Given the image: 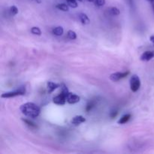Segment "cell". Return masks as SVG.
<instances>
[{
	"label": "cell",
	"instance_id": "17",
	"mask_svg": "<svg viewBox=\"0 0 154 154\" xmlns=\"http://www.w3.org/2000/svg\"><path fill=\"white\" fill-rule=\"evenodd\" d=\"M68 5H69V7L72 8H75L78 7V2H77L76 0H66Z\"/></svg>",
	"mask_w": 154,
	"mask_h": 154
},
{
	"label": "cell",
	"instance_id": "9",
	"mask_svg": "<svg viewBox=\"0 0 154 154\" xmlns=\"http://www.w3.org/2000/svg\"><path fill=\"white\" fill-rule=\"evenodd\" d=\"M84 122H86L85 117H84L81 115H78V116H75V117H73L72 121H71V123H72L73 125H75V126H78V125L81 124V123H84Z\"/></svg>",
	"mask_w": 154,
	"mask_h": 154
},
{
	"label": "cell",
	"instance_id": "13",
	"mask_svg": "<svg viewBox=\"0 0 154 154\" xmlns=\"http://www.w3.org/2000/svg\"><path fill=\"white\" fill-rule=\"evenodd\" d=\"M57 9L62 11H69V5H66L65 3H61V4H58L56 6Z\"/></svg>",
	"mask_w": 154,
	"mask_h": 154
},
{
	"label": "cell",
	"instance_id": "1",
	"mask_svg": "<svg viewBox=\"0 0 154 154\" xmlns=\"http://www.w3.org/2000/svg\"><path fill=\"white\" fill-rule=\"evenodd\" d=\"M20 110L26 117L32 119L38 117L41 112L40 108L33 102H26L20 106Z\"/></svg>",
	"mask_w": 154,
	"mask_h": 154
},
{
	"label": "cell",
	"instance_id": "23",
	"mask_svg": "<svg viewBox=\"0 0 154 154\" xmlns=\"http://www.w3.org/2000/svg\"><path fill=\"white\" fill-rule=\"evenodd\" d=\"M32 2H36L37 4H41L42 3V0H32Z\"/></svg>",
	"mask_w": 154,
	"mask_h": 154
},
{
	"label": "cell",
	"instance_id": "26",
	"mask_svg": "<svg viewBox=\"0 0 154 154\" xmlns=\"http://www.w3.org/2000/svg\"><path fill=\"white\" fill-rule=\"evenodd\" d=\"M88 2H95L96 0H87Z\"/></svg>",
	"mask_w": 154,
	"mask_h": 154
},
{
	"label": "cell",
	"instance_id": "24",
	"mask_svg": "<svg viewBox=\"0 0 154 154\" xmlns=\"http://www.w3.org/2000/svg\"><path fill=\"white\" fill-rule=\"evenodd\" d=\"M150 42H151L152 43H153V45H154V35L150 36Z\"/></svg>",
	"mask_w": 154,
	"mask_h": 154
},
{
	"label": "cell",
	"instance_id": "14",
	"mask_svg": "<svg viewBox=\"0 0 154 154\" xmlns=\"http://www.w3.org/2000/svg\"><path fill=\"white\" fill-rule=\"evenodd\" d=\"M108 11H109L110 14L113 15V16H117L120 14V10L116 7H111L108 9Z\"/></svg>",
	"mask_w": 154,
	"mask_h": 154
},
{
	"label": "cell",
	"instance_id": "19",
	"mask_svg": "<svg viewBox=\"0 0 154 154\" xmlns=\"http://www.w3.org/2000/svg\"><path fill=\"white\" fill-rule=\"evenodd\" d=\"M67 35L68 38H69V39H71V40H75L77 38L76 33H75V32L72 31V30H69V31L68 32Z\"/></svg>",
	"mask_w": 154,
	"mask_h": 154
},
{
	"label": "cell",
	"instance_id": "7",
	"mask_svg": "<svg viewBox=\"0 0 154 154\" xmlns=\"http://www.w3.org/2000/svg\"><path fill=\"white\" fill-rule=\"evenodd\" d=\"M154 58V51H147L143 53L140 57V60L141 61H150V60Z\"/></svg>",
	"mask_w": 154,
	"mask_h": 154
},
{
	"label": "cell",
	"instance_id": "6",
	"mask_svg": "<svg viewBox=\"0 0 154 154\" xmlns=\"http://www.w3.org/2000/svg\"><path fill=\"white\" fill-rule=\"evenodd\" d=\"M81 100V98L80 96H78V95L75 94V93H68L67 96H66V101H67L68 103L69 104H75L78 103Z\"/></svg>",
	"mask_w": 154,
	"mask_h": 154
},
{
	"label": "cell",
	"instance_id": "22",
	"mask_svg": "<svg viewBox=\"0 0 154 154\" xmlns=\"http://www.w3.org/2000/svg\"><path fill=\"white\" fill-rule=\"evenodd\" d=\"M118 114V112H117V111H112V112L111 113V114H110V117H111V118H114V117H117V115Z\"/></svg>",
	"mask_w": 154,
	"mask_h": 154
},
{
	"label": "cell",
	"instance_id": "10",
	"mask_svg": "<svg viewBox=\"0 0 154 154\" xmlns=\"http://www.w3.org/2000/svg\"><path fill=\"white\" fill-rule=\"evenodd\" d=\"M131 117H132V115H131L130 114H125V115H123V117H122L121 118H120V120L117 121V123H118V124H121V125L125 124V123H126L129 120H130Z\"/></svg>",
	"mask_w": 154,
	"mask_h": 154
},
{
	"label": "cell",
	"instance_id": "3",
	"mask_svg": "<svg viewBox=\"0 0 154 154\" xmlns=\"http://www.w3.org/2000/svg\"><path fill=\"white\" fill-rule=\"evenodd\" d=\"M141 80L140 78L136 75H133L130 78L129 81V84H130L131 90L134 93L138 91L139 90L140 87H141Z\"/></svg>",
	"mask_w": 154,
	"mask_h": 154
},
{
	"label": "cell",
	"instance_id": "15",
	"mask_svg": "<svg viewBox=\"0 0 154 154\" xmlns=\"http://www.w3.org/2000/svg\"><path fill=\"white\" fill-rule=\"evenodd\" d=\"M22 120L27 125V126H29L30 128H33V129H36V128H37V126H36L34 123L30 121L29 120H27V119H22Z\"/></svg>",
	"mask_w": 154,
	"mask_h": 154
},
{
	"label": "cell",
	"instance_id": "5",
	"mask_svg": "<svg viewBox=\"0 0 154 154\" xmlns=\"http://www.w3.org/2000/svg\"><path fill=\"white\" fill-rule=\"evenodd\" d=\"M53 102L54 104L57 105H64L66 104V96L64 95L63 93H60L58 96H55V97L53 99Z\"/></svg>",
	"mask_w": 154,
	"mask_h": 154
},
{
	"label": "cell",
	"instance_id": "27",
	"mask_svg": "<svg viewBox=\"0 0 154 154\" xmlns=\"http://www.w3.org/2000/svg\"><path fill=\"white\" fill-rule=\"evenodd\" d=\"M78 1H80V2H81V1H82V0H78Z\"/></svg>",
	"mask_w": 154,
	"mask_h": 154
},
{
	"label": "cell",
	"instance_id": "20",
	"mask_svg": "<svg viewBox=\"0 0 154 154\" xmlns=\"http://www.w3.org/2000/svg\"><path fill=\"white\" fill-rule=\"evenodd\" d=\"M18 13V8L15 5L11 6L10 8V14L11 16H14Z\"/></svg>",
	"mask_w": 154,
	"mask_h": 154
},
{
	"label": "cell",
	"instance_id": "18",
	"mask_svg": "<svg viewBox=\"0 0 154 154\" xmlns=\"http://www.w3.org/2000/svg\"><path fill=\"white\" fill-rule=\"evenodd\" d=\"M31 32L33 35H35L40 36L42 35V31H41V29L38 27H32L31 29Z\"/></svg>",
	"mask_w": 154,
	"mask_h": 154
},
{
	"label": "cell",
	"instance_id": "11",
	"mask_svg": "<svg viewBox=\"0 0 154 154\" xmlns=\"http://www.w3.org/2000/svg\"><path fill=\"white\" fill-rule=\"evenodd\" d=\"M78 17H79V19L81 20V22L82 23V24L86 25V24L90 23V20H89L88 17H87V15L86 14L81 13Z\"/></svg>",
	"mask_w": 154,
	"mask_h": 154
},
{
	"label": "cell",
	"instance_id": "12",
	"mask_svg": "<svg viewBox=\"0 0 154 154\" xmlns=\"http://www.w3.org/2000/svg\"><path fill=\"white\" fill-rule=\"evenodd\" d=\"M63 32H64V29L62 26H57L55 27V28L53 29L52 32L53 34L57 36H61L63 34Z\"/></svg>",
	"mask_w": 154,
	"mask_h": 154
},
{
	"label": "cell",
	"instance_id": "21",
	"mask_svg": "<svg viewBox=\"0 0 154 154\" xmlns=\"http://www.w3.org/2000/svg\"><path fill=\"white\" fill-rule=\"evenodd\" d=\"M95 3H96V5L97 6L101 7V6H103L105 4V0H96Z\"/></svg>",
	"mask_w": 154,
	"mask_h": 154
},
{
	"label": "cell",
	"instance_id": "25",
	"mask_svg": "<svg viewBox=\"0 0 154 154\" xmlns=\"http://www.w3.org/2000/svg\"><path fill=\"white\" fill-rule=\"evenodd\" d=\"M150 2H151V5H152V8H153V11H154V0H152V1Z\"/></svg>",
	"mask_w": 154,
	"mask_h": 154
},
{
	"label": "cell",
	"instance_id": "28",
	"mask_svg": "<svg viewBox=\"0 0 154 154\" xmlns=\"http://www.w3.org/2000/svg\"><path fill=\"white\" fill-rule=\"evenodd\" d=\"M148 1H150V2H151V1H152V0H148Z\"/></svg>",
	"mask_w": 154,
	"mask_h": 154
},
{
	"label": "cell",
	"instance_id": "16",
	"mask_svg": "<svg viewBox=\"0 0 154 154\" xmlns=\"http://www.w3.org/2000/svg\"><path fill=\"white\" fill-rule=\"evenodd\" d=\"M95 105H96V102H93V101L89 102L88 103H87V106H86V111H87V112L90 111L93 108H94Z\"/></svg>",
	"mask_w": 154,
	"mask_h": 154
},
{
	"label": "cell",
	"instance_id": "2",
	"mask_svg": "<svg viewBox=\"0 0 154 154\" xmlns=\"http://www.w3.org/2000/svg\"><path fill=\"white\" fill-rule=\"evenodd\" d=\"M26 93V88L25 87H20L17 88V90H14V91L8 92V93H5L2 94L1 97L4 98V99H7V98H13L15 96H23Z\"/></svg>",
	"mask_w": 154,
	"mask_h": 154
},
{
	"label": "cell",
	"instance_id": "4",
	"mask_svg": "<svg viewBox=\"0 0 154 154\" xmlns=\"http://www.w3.org/2000/svg\"><path fill=\"white\" fill-rule=\"evenodd\" d=\"M129 74V72H115L110 75V80L114 82L118 81L120 80L123 79V78H126L128 75Z\"/></svg>",
	"mask_w": 154,
	"mask_h": 154
},
{
	"label": "cell",
	"instance_id": "8",
	"mask_svg": "<svg viewBox=\"0 0 154 154\" xmlns=\"http://www.w3.org/2000/svg\"><path fill=\"white\" fill-rule=\"evenodd\" d=\"M60 87H61L60 84H56V83L52 82V81H48V82L47 83V88H48V92L49 94H51L54 90H57V89L59 88Z\"/></svg>",
	"mask_w": 154,
	"mask_h": 154
}]
</instances>
